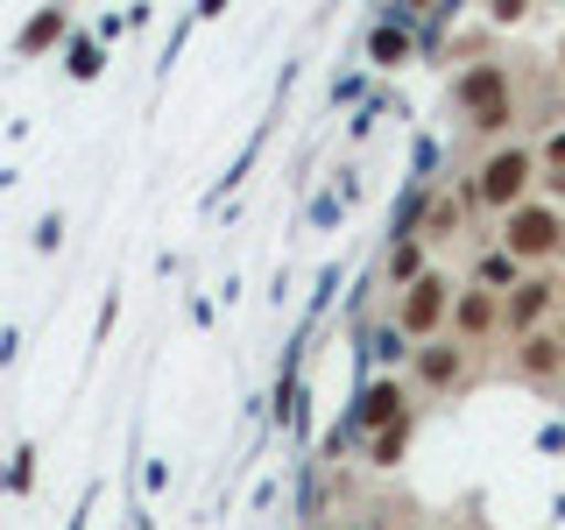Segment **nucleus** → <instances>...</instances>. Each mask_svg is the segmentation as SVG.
<instances>
[{"label": "nucleus", "mask_w": 565, "mask_h": 530, "mask_svg": "<svg viewBox=\"0 0 565 530\" xmlns=\"http://www.w3.org/2000/svg\"><path fill=\"white\" fill-rule=\"evenodd\" d=\"M459 375H467V347H417V382L424 389H452Z\"/></svg>", "instance_id": "7"}, {"label": "nucleus", "mask_w": 565, "mask_h": 530, "mask_svg": "<svg viewBox=\"0 0 565 530\" xmlns=\"http://www.w3.org/2000/svg\"><path fill=\"white\" fill-rule=\"evenodd\" d=\"M459 226V199L452 191H431V205H424V241H446Z\"/></svg>", "instance_id": "12"}, {"label": "nucleus", "mask_w": 565, "mask_h": 530, "mask_svg": "<svg viewBox=\"0 0 565 530\" xmlns=\"http://www.w3.org/2000/svg\"><path fill=\"white\" fill-rule=\"evenodd\" d=\"M544 156H552V163H558V170H565V128H558V135H552V141H544Z\"/></svg>", "instance_id": "14"}, {"label": "nucleus", "mask_w": 565, "mask_h": 530, "mask_svg": "<svg viewBox=\"0 0 565 530\" xmlns=\"http://www.w3.org/2000/svg\"><path fill=\"white\" fill-rule=\"evenodd\" d=\"M502 247L516 262H552L558 247H565V212L558 205H516L502 220Z\"/></svg>", "instance_id": "1"}, {"label": "nucleus", "mask_w": 565, "mask_h": 530, "mask_svg": "<svg viewBox=\"0 0 565 530\" xmlns=\"http://www.w3.org/2000/svg\"><path fill=\"white\" fill-rule=\"evenodd\" d=\"M516 368H523L530 382L558 375V368H565V332H530V340L516 347Z\"/></svg>", "instance_id": "8"}, {"label": "nucleus", "mask_w": 565, "mask_h": 530, "mask_svg": "<svg viewBox=\"0 0 565 530\" xmlns=\"http://www.w3.org/2000/svg\"><path fill=\"white\" fill-rule=\"evenodd\" d=\"M502 326V297L494 290H459V305H452V332L459 340H481V332Z\"/></svg>", "instance_id": "6"}, {"label": "nucleus", "mask_w": 565, "mask_h": 530, "mask_svg": "<svg viewBox=\"0 0 565 530\" xmlns=\"http://www.w3.org/2000/svg\"><path fill=\"white\" fill-rule=\"evenodd\" d=\"M403 438H411V417H403L396 432H375V446H367V459H375V467H396V459H403Z\"/></svg>", "instance_id": "13"}, {"label": "nucleus", "mask_w": 565, "mask_h": 530, "mask_svg": "<svg viewBox=\"0 0 565 530\" xmlns=\"http://www.w3.org/2000/svg\"><path fill=\"white\" fill-rule=\"evenodd\" d=\"M417 276H424V234H411V241L388 247V283H403V290H411Z\"/></svg>", "instance_id": "11"}, {"label": "nucleus", "mask_w": 565, "mask_h": 530, "mask_svg": "<svg viewBox=\"0 0 565 530\" xmlns=\"http://www.w3.org/2000/svg\"><path fill=\"white\" fill-rule=\"evenodd\" d=\"M552 305H558V283L552 276H523L516 290L502 297V326L516 332V340H530V332H537V318L552 311Z\"/></svg>", "instance_id": "4"}, {"label": "nucleus", "mask_w": 565, "mask_h": 530, "mask_svg": "<svg viewBox=\"0 0 565 530\" xmlns=\"http://www.w3.org/2000/svg\"><path fill=\"white\" fill-rule=\"evenodd\" d=\"M452 305H459V297H452L446 276H417L411 290L396 297V332H403V340H431V332L452 318Z\"/></svg>", "instance_id": "2"}, {"label": "nucleus", "mask_w": 565, "mask_h": 530, "mask_svg": "<svg viewBox=\"0 0 565 530\" xmlns=\"http://www.w3.org/2000/svg\"><path fill=\"white\" fill-rule=\"evenodd\" d=\"M403 403H411V396H403L396 382H375L361 396V432H396V424H403Z\"/></svg>", "instance_id": "9"}, {"label": "nucleus", "mask_w": 565, "mask_h": 530, "mask_svg": "<svg viewBox=\"0 0 565 530\" xmlns=\"http://www.w3.org/2000/svg\"><path fill=\"white\" fill-rule=\"evenodd\" d=\"M530 170H537V156H530V149H516V141H509V149H494L488 163H481V184H473V191H481L488 205L516 212V205H523V191H530Z\"/></svg>", "instance_id": "3"}, {"label": "nucleus", "mask_w": 565, "mask_h": 530, "mask_svg": "<svg viewBox=\"0 0 565 530\" xmlns=\"http://www.w3.org/2000/svg\"><path fill=\"white\" fill-rule=\"evenodd\" d=\"M452 99L467 106L473 120H481V114H494V106H509V71H502V64H473L467 78L452 85Z\"/></svg>", "instance_id": "5"}, {"label": "nucleus", "mask_w": 565, "mask_h": 530, "mask_svg": "<svg viewBox=\"0 0 565 530\" xmlns=\"http://www.w3.org/2000/svg\"><path fill=\"white\" fill-rule=\"evenodd\" d=\"M516 269H523V262L509 255V247H494V255H481V290H494V297H509V290H516V283H523Z\"/></svg>", "instance_id": "10"}]
</instances>
